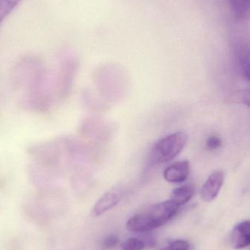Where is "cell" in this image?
I'll return each mask as SVG.
<instances>
[{"mask_svg":"<svg viewBox=\"0 0 250 250\" xmlns=\"http://www.w3.org/2000/svg\"><path fill=\"white\" fill-rule=\"evenodd\" d=\"M145 247V243L140 239L130 238L122 244V250H143Z\"/></svg>","mask_w":250,"mask_h":250,"instance_id":"cell-13","label":"cell"},{"mask_svg":"<svg viewBox=\"0 0 250 250\" xmlns=\"http://www.w3.org/2000/svg\"><path fill=\"white\" fill-rule=\"evenodd\" d=\"M189 248H190V245L187 241L179 239V240L174 241L160 250H189Z\"/></svg>","mask_w":250,"mask_h":250,"instance_id":"cell-14","label":"cell"},{"mask_svg":"<svg viewBox=\"0 0 250 250\" xmlns=\"http://www.w3.org/2000/svg\"><path fill=\"white\" fill-rule=\"evenodd\" d=\"M32 160L29 173L38 185L51 184L64 175L70 166L68 136L34 144L27 150Z\"/></svg>","mask_w":250,"mask_h":250,"instance_id":"cell-2","label":"cell"},{"mask_svg":"<svg viewBox=\"0 0 250 250\" xmlns=\"http://www.w3.org/2000/svg\"><path fill=\"white\" fill-rule=\"evenodd\" d=\"M250 244V223L249 220L241 222L233 229L231 234V245L234 249L248 248Z\"/></svg>","mask_w":250,"mask_h":250,"instance_id":"cell-8","label":"cell"},{"mask_svg":"<svg viewBox=\"0 0 250 250\" xmlns=\"http://www.w3.org/2000/svg\"><path fill=\"white\" fill-rule=\"evenodd\" d=\"M189 162H176L166 167L164 171V178L170 183H182L186 180L189 174Z\"/></svg>","mask_w":250,"mask_h":250,"instance_id":"cell-7","label":"cell"},{"mask_svg":"<svg viewBox=\"0 0 250 250\" xmlns=\"http://www.w3.org/2000/svg\"><path fill=\"white\" fill-rule=\"evenodd\" d=\"M22 0H0V23Z\"/></svg>","mask_w":250,"mask_h":250,"instance_id":"cell-12","label":"cell"},{"mask_svg":"<svg viewBox=\"0 0 250 250\" xmlns=\"http://www.w3.org/2000/svg\"><path fill=\"white\" fill-rule=\"evenodd\" d=\"M119 240L116 236H109L103 240L101 247L104 250H111L117 246Z\"/></svg>","mask_w":250,"mask_h":250,"instance_id":"cell-15","label":"cell"},{"mask_svg":"<svg viewBox=\"0 0 250 250\" xmlns=\"http://www.w3.org/2000/svg\"><path fill=\"white\" fill-rule=\"evenodd\" d=\"M188 141L187 134L177 132L162 138L153 147L150 154L151 165H159L176 158Z\"/></svg>","mask_w":250,"mask_h":250,"instance_id":"cell-4","label":"cell"},{"mask_svg":"<svg viewBox=\"0 0 250 250\" xmlns=\"http://www.w3.org/2000/svg\"><path fill=\"white\" fill-rule=\"evenodd\" d=\"M12 79L15 87L23 93V108L39 113L51 108L55 84L49 73L38 60H24L18 64L13 70Z\"/></svg>","mask_w":250,"mask_h":250,"instance_id":"cell-1","label":"cell"},{"mask_svg":"<svg viewBox=\"0 0 250 250\" xmlns=\"http://www.w3.org/2000/svg\"><path fill=\"white\" fill-rule=\"evenodd\" d=\"M179 207L170 199L159 203L145 212L132 216L126 223V229L133 233H145L158 229L177 214Z\"/></svg>","mask_w":250,"mask_h":250,"instance_id":"cell-3","label":"cell"},{"mask_svg":"<svg viewBox=\"0 0 250 250\" xmlns=\"http://www.w3.org/2000/svg\"><path fill=\"white\" fill-rule=\"evenodd\" d=\"M225 181L223 170H216L210 175L201 189V196L205 202L214 201L220 193Z\"/></svg>","mask_w":250,"mask_h":250,"instance_id":"cell-6","label":"cell"},{"mask_svg":"<svg viewBox=\"0 0 250 250\" xmlns=\"http://www.w3.org/2000/svg\"><path fill=\"white\" fill-rule=\"evenodd\" d=\"M232 11L239 19L245 17L249 7V0H230Z\"/></svg>","mask_w":250,"mask_h":250,"instance_id":"cell-11","label":"cell"},{"mask_svg":"<svg viewBox=\"0 0 250 250\" xmlns=\"http://www.w3.org/2000/svg\"><path fill=\"white\" fill-rule=\"evenodd\" d=\"M195 188L193 185H183L176 188L172 192L170 200L176 203L179 207L189 202L195 195Z\"/></svg>","mask_w":250,"mask_h":250,"instance_id":"cell-10","label":"cell"},{"mask_svg":"<svg viewBox=\"0 0 250 250\" xmlns=\"http://www.w3.org/2000/svg\"><path fill=\"white\" fill-rule=\"evenodd\" d=\"M121 194L117 190H110L106 192L94 206L92 213L96 217L102 215L117 205L121 201Z\"/></svg>","mask_w":250,"mask_h":250,"instance_id":"cell-9","label":"cell"},{"mask_svg":"<svg viewBox=\"0 0 250 250\" xmlns=\"http://www.w3.org/2000/svg\"><path fill=\"white\" fill-rule=\"evenodd\" d=\"M76 70L77 63L74 59L67 57L63 60L55 82L56 94L60 99H66L70 95Z\"/></svg>","mask_w":250,"mask_h":250,"instance_id":"cell-5","label":"cell"},{"mask_svg":"<svg viewBox=\"0 0 250 250\" xmlns=\"http://www.w3.org/2000/svg\"><path fill=\"white\" fill-rule=\"evenodd\" d=\"M221 146V140L217 136H211L206 141V146L208 149L215 150Z\"/></svg>","mask_w":250,"mask_h":250,"instance_id":"cell-16","label":"cell"}]
</instances>
